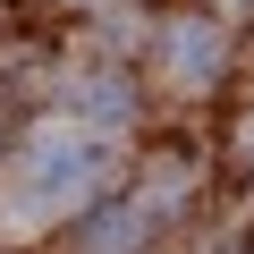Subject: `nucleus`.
<instances>
[{"label": "nucleus", "mask_w": 254, "mask_h": 254, "mask_svg": "<svg viewBox=\"0 0 254 254\" xmlns=\"http://www.w3.org/2000/svg\"><path fill=\"white\" fill-rule=\"evenodd\" d=\"M110 170V153L93 144V136H43L34 153H26V170H17V195H9V220L17 229H34V220H51V212H68L93 178Z\"/></svg>", "instance_id": "f257e3e1"}, {"label": "nucleus", "mask_w": 254, "mask_h": 254, "mask_svg": "<svg viewBox=\"0 0 254 254\" xmlns=\"http://www.w3.org/2000/svg\"><path fill=\"white\" fill-rule=\"evenodd\" d=\"M220 51H229V43H220L212 17H170V26H161V60H170L178 85H212V76H220Z\"/></svg>", "instance_id": "f03ea898"}, {"label": "nucleus", "mask_w": 254, "mask_h": 254, "mask_svg": "<svg viewBox=\"0 0 254 254\" xmlns=\"http://www.w3.org/2000/svg\"><path fill=\"white\" fill-rule=\"evenodd\" d=\"M68 102H76V110H85L93 127H119L127 110H136V85H127L119 68H85V76L68 85Z\"/></svg>", "instance_id": "7ed1b4c3"}, {"label": "nucleus", "mask_w": 254, "mask_h": 254, "mask_svg": "<svg viewBox=\"0 0 254 254\" xmlns=\"http://www.w3.org/2000/svg\"><path fill=\"white\" fill-rule=\"evenodd\" d=\"M144 229H153V203H102L85 229V254H136Z\"/></svg>", "instance_id": "20e7f679"}]
</instances>
